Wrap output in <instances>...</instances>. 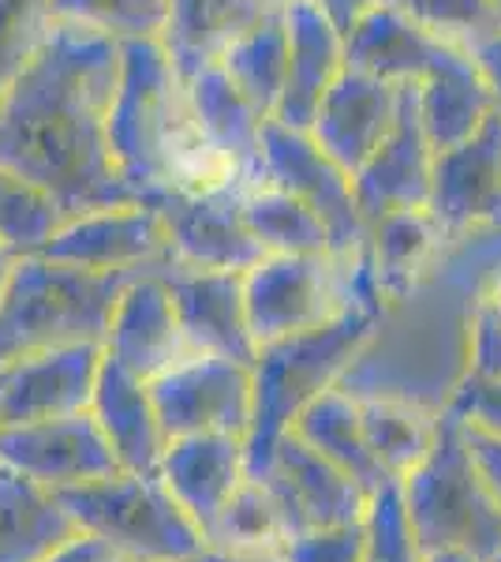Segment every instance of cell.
<instances>
[{
	"label": "cell",
	"instance_id": "1",
	"mask_svg": "<svg viewBox=\"0 0 501 562\" xmlns=\"http://www.w3.org/2000/svg\"><path fill=\"white\" fill-rule=\"evenodd\" d=\"M121 60V38L53 20L34 57L0 94V173L49 195L64 222L139 203L109 154Z\"/></svg>",
	"mask_w": 501,
	"mask_h": 562
},
{
	"label": "cell",
	"instance_id": "2",
	"mask_svg": "<svg viewBox=\"0 0 501 562\" xmlns=\"http://www.w3.org/2000/svg\"><path fill=\"white\" fill-rule=\"evenodd\" d=\"M147 270L98 274L42 256H23L0 296V368L60 346H105L121 293Z\"/></svg>",
	"mask_w": 501,
	"mask_h": 562
},
{
	"label": "cell",
	"instance_id": "3",
	"mask_svg": "<svg viewBox=\"0 0 501 562\" xmlns=\"http://www.w3.org/2000/svg\"><path fill=\"white\" fill-rule=\"evenodd\" d=\"M405 510L423 551L460 548L482 562L501 559V503L468 447L457 409H445L431 454L400 480Z\"/></svg>",
	"mask_w": 501,
	"mask_h": 562
},
{
	"label": "cell",
	"instance_id": "4",
	"mask_svg": "<svg viewBox=\"0 0 501 562\" xmlns=\"http://www.w3.org/2000/svg\"><path fill=\"white\" fill-rule=\"evenodd\" d=\"M378 315L344 312L318 330L293 334L259 346L254 357V420L248 431V476L259 473L273 454L277 439L293 428V420L318 394H326L344 379L352 360L360 357L375 334Z\"/></svg>",
	"mask_w": 501,
	"mask_h": 562
},
{
	"label": "cell",
	"instance_id": "5",
	"mask_svg": "<svg viewBox=\"0 0 501 562\" xmlns=\"http://www.w3.org/2000/svg\"><path fill=\"white\" fill-rule=\"evenodd\" d=\"M79 532L105 540L127 562H184L206 551V537L158 473H116L57 492Z\"/></svg>",
	"mask_w": 501,
	"mask_h": 562
},
{
	"label": "cell",
	"instance_id": "6",
	"mask_svg": "<svg viewBox=\"0 0 501 562\" xmlns=\"http://www.w3.org/2000/svg\"><path fill=\"white\" fill-rule=\"evenodd\" d=\"M150 397L169 439L184 435H236L248 442L254 420L251 364L209 352H187L150 379Z\"/></svg>",
	"mask_w": 501,
	"mask_h": 562
},
{
	"label": "cell",
	"instance_id": "7",
	"mask_svg": "<svg viewBox=\"0 0 501 562\" xmlns=\"http://www.w3.org/2000/svg\"><path fill=\"white\" fill-rule=\"evenodd\" d=\"M243 301L259 346L318 330L352 312L341 259L333 256H266L243 274Z\"/></svg>",
	"mask_w": 501,
	"mask_h": 562
},
{
	"label": "cell",
	"instance_id": "8",
	"mask_svg": "<svg viewBox=\"0 0 501 562\" xmlns=\"http://www.w3.org/2000/svg\"><path fill=\"white\" fill-rule=\"evenodd\" d=\"M262 161L273 184L293 192L299 203H307L322 217L326 233H330V256L349 259L367 244L371 225L363 222L360 203H355L352 173L311 139V132L288 128L281 121L262 124Z\"/></svg>",
	"mask_w": 501,
	"mask_h": 562
},
{
	"label": "cell",
	"instance_id": "9",
	"mask_svg": "<svg viewBox=\"0 0 501 562\" xmlns=\"http://www.w3.org/2000/svg\"><path fill=\"white\" fill-rule=\"evenodd\" d=\"M0 465L15 469L53 495L121 473V461L90 409L0 428Z\"/></svg>",
	"mask_w": 501,
	"mask_h": 562
},
{
	"label": "cell",
	"instance_id": "10",
	"mask_svg": "<svg viewBox=\"0 0 501 562\" xmlns=\"http://www.w3.org/2000/svg\"><path fill=\"white\" fill-rule=\"evenodd\" d=\"M31 256L98 270V274H124V270L153 274L172 262L166 217L147 203L71 217Z\"/></svg>",
	"mask_w": 501,
	"mask_h": 562
},
{
	"label": "cell",
	"instance_id": "11",
	"mask_svg": "<svg viewBox=\"0 0 501 562\" xmlns=\"http://www.w3.org/2000/svg\"><path fill=\"white\" fill-rule=\"evenodd\" d=\"M254 480H262L270 495L277 498L293 537L311 529H330V525L363 521L371 503V495L352 476H344L322 454H315L293 431L281 435Z\"/></svg>",
	"mask_w": 501,
	"mask_h": 562
},
{
	"label": "cell",
	"instance_id": "12",
	"mask_svg": "<svg viewBox=\"0 0 501 562\" xmlns=\"http://www.w3.org/2000/svg\"><path fill=\"white\" fill-rule=\"evenodd\" d=\"M355 203L367 225L382 222L394 211L431 203L434 184V143L426 135L423 109H419V83H400V109L389 135L382 139L375 158L352 177Z\"/></svg>",
	"mask_w": 501,
	"mask_h": 562
},
{
	"label": "cell",
	"instance_id": "13",
	"mask_svg": "<svg viewBox=\"0 0 501 562\" xmlns=\"http://www.w3.org/2000/svg\"><path fill=\"white\" fill-rule=\"evenodd\" d=\"M105 346H60L0 368V428L87 413Z\"/></svg>",
	"mask_w": 501,
	"mask_h": 562
},
{
	"label": "cell",
	"instance_id": "14",
	"mask_svg": "<svg viewBox=\"0 0 501 562\" xmlns=\"http://www.w3.org/2000/svg\"><path fill=\"white\" fill-rule=\"evenodd\" d=\"M169 285L172 307H177L180 330L191 352L229 357L240 364H254L259 341L248 323V301H243V274L236 270H195L172 259L161 267Z\"/></svg>",
	"mask_w": 501,
	"mask_h": 562
},
{
	"label": "cell",
	"instance_id": "15",
	"mask_svg": "<svg viewBox=\"0 0 501 562\" xmlns=\"http://www.w3.org/2000/svg\"><path fill=\"white\" fill-rule=\"evenodd\" d=\"M400 109V83L382 79L375 71H363L344 65L341 76L333 79L330 90L315 109L311 139L322 147L344 173H360L382 139L389 135Z\"/></svg>",
	"mask_w": 501,
	"mask_h": 562
},
{
	"label": "cell",
	"instance_id": "16",
	"mask_svg": "<svg viewBox=\"0 0 501 562\" xmlns=\"http://www.w3.org/2000/svg\"><path fill=\"white\" fill-rule=\"evenodd\" d=\"M243 199H184L158 195L153 211L166 217L169 251L177 262L195 270H236L248 274L270 256L243 222Z\"/></svg>",
	"mask_w": 501,
	"mask_h": 562
},
{
	"label": "cell",
	"instance_id": "17",
	"mask_svg": "<svg viewBox=\"0 0 501 562\" xmlns=\"http://www.w3.org/2000/svg\"><path fill=\"white\" fill-rule=\"evenodd\" d=\"M187 338L180 330L177 307L161 270L135 278L113 307V323L105 334V357L139 375L143 383L158 379L177 360L187 357Z\"/></svg>",
	"mask_w": 501,
	"mask_h": 562
},
{
	"label": "cell",
	"instance_id": "18",
	"mask_svg": "<svg viewBox=\"0 0 501 562\" xmlns=\"http://www.w3.org/2000/svg\"><path fill=\"white\" fill-rule=\"evenodd\" d=\"M161 484L184 506L198 532L214 529L236 487L248 480V442L236 435H184L169 439L158 465Z\"/></svg>",
	"mask_w": 501,
	"mask_h": 562
},
{
	"label": "cell",
	"instance_id": "19",
	"mask_svg": "<svg viewBox=\"0 0 501 562\" xmlns=\"http://www.w3.org/2000/svg\"><path fill=\"white\" fill-rule=\"evenodd\" d=\"M288 83L273 121L288 128H311L315 109L344 71V34L318 0H288Z\"/></svg>",
	"mask_w": 501,
	"mask_h": 562
},
{
	"label": "cell",
	"instance_id": "20",
	"mask_svg": "<svg viewBox=\"0 0 501 562\" xmlns=\"http://www.w3.org/2000/svg\"><path fill=\"white\" fill-rule=\"evenodd\" d=\"M285 4L281 0H169V15L158 38L172 68L191 83L198 71L221 65V57L243 34Z\"/></svg>",
	"mask_w": 501,
	"mask_h": 562
},
{
	"label": "cell",
	"instance_id": "21",
	"mask_svg": "<svg viewBox=\"0 0 501 562\" xmlns=\"http://www.w3.org/2000/svg\"><path fill=\"white\" fill-rule=\"evenodd\" d=\"M90 413L102 424L124 473H158L169 435L161 428L158 409H153L150 383H143L139 375L121 368L113 357H102Z\"/></svg>",
	"mask_w": 501,
	"mask_h": 562
},
{
	"label": "cell",
	"instance_id": "22",
	"mask_svg": "<svg viewBox=\"0 0 501 562\" xmlns=\"http://www.w3.org/2000/svg\"><path fill=\"white\" fill-rule=\"evenodd\" d=\"M71 537H79V525L60 498L0 465V562H45Z\"/></svg>",
	"mask_w": 501,
	"mask_h": 562
},
{
	"label": "cell",
	"instance_id": "23",
	"mask_svg": "<svg viewBox=\"0 0 501 562\" xmlns=\"http://www.w3.org/2000/svg\"><path fill=\"white\" fill-rule=\"evenodd\" d=\"M296 439H304L315 454H322L330 465L341 469L344 476H352L367 495H375L386 484L378 458L367 447V431H363V413L360 397L349 394L344 386H330L326 394H318L311 405L293 420Z\"/></svg>",
	"mask_w": 501,
	"mask_h": 562
},
{
	"label": "cell",
	"instance_id": "24",
	"mask_svg": "<svg viewBox=\"0 0 501 562\" xmlns=\"http://www.w3.org/2000/svg\"><path fill=\"white\" fill-rule=\"evenodd\" d=\"M445 244H449V233L439 225L431 206L394 211L371 225L367 251H371V262H375V274H378L386 304L412 293L419 281L426 278V270L434 267V259L442 256Z\"/></svg>",
	"mask_w": 501,
	"mask_h": 562
},
{
	"label": "cell",
	"instance_id": "25",
	"mask_svg": "<svg viewBox=\"0 0 501 562\" xmlns=\"http://www.w3.org/2000/svg\"><path fill=\"white\" fill-rule=\"evenodd\" d=\"M360 413L371 454L378 458L389 480H405L439 439L442 413H431L423 405L400 402V397H360Z\"/></svg>",
	"mask_w": 501,
	"mask_h": 562
},
{
	"label": "cell",
	"instance_id": "26",
	"mask_svg": "<svg viewBox=\"0 0 501 562\" xmlns=\"http://www.w3.org/2000/svg\"><path fill=\"white\" fill-rule=\"evenodd\" d=\"M221 71L232 79V87L251 102L259 116L277 113L281 94L288 83V26H285V8H277L266 15L254 31L243 34L221 57Z\"/></svg>",
	"mask_w": 501,
	"mask_h": 562
},
{
	"label": "cell",
	"instance_id": "27",
	"mask_svg": "<svg viewBox=\"0 0 501 562\" xmlns=\"http://www.w3.org/2000/svg\"><path fill=\"white\" fill-rule=\"evenodd\" d=\"M240 211L270 256H330V233L322 217L273 180L243 195Z\"/></svg>",
	"mask_w": 501,
	"mask_h": 562
},
{
	"label": "cell",
	"instance_id": "28",
	"mask_svg": "<svg viewBox=\"0 0 501 562\" xmlns=\"http://www.w3.org/2000/svg\"><path fill=\"white\" fill-rule=\"evenodd\" d=\"M288 537L293 532H288L277 498L262 480L248 476L236 487L214 529L206 532V548L232 551V555H281Z\"/></svg>",
	"mask_w": 501,
	"mask_h": 562
},
{
	"label": "cell",
	"instance_id": "29",
	"mask_svg": "<svg viewBox=\"0 0 501 562\" xmlns=\"http://www.w3.org/2000/svg\"><path fill=\"white\" fill-rule=\"evenodd\" d=\"M53 20L83 23L113 38H158L169 0H53Z\"/></svg>",
	"mask_w": 501,
	"mask_h": 562
},
{
	"label": "cell",
	"instance_id": "30",
	"mask_svg": "<svg viewBox=\"0 0 501 562\" xmlns=\"http://www.w3.org/2000/svg\"><path fill=\"white\" fill-rule=\"evenodd\" d=\"M363 529H367V555H363V562H423V548L415 543L412 521H408L405 510L400 480H386L371 495Z\"/></svg>",
	"mask_w": 501,
	"mask_h": 562
},
{
	"label": "cell",
	"instance_id": "31",
	"mask_svg": "<svg viewBox=\"0 0 501 562\" xmlns=\"http://www.w3.org/2000/svg\"><path fill=\"white\" fill-rule=\"evenodd\" d=\"M53 0H0V94L53 26Z\"/></svg>",
	"mask_w": 501,
	"mask_h": 562
},
{
	"label": "cell",
	"instance_id": "32",
	"mask_svg": "<svg viewBox=\"0 0 501 562\" xmlns=\"http://www.w3.org/2000/svg\"><path fill=\"white\" fill-rule=\"evenodd\" d=\"M363 555H367V529H363V521L296 532L281 548L285 562H363Z\"/></svg>",
	"mask_w": 501,
	"mask_h": 562
},
{
	"label": "cell",
	"instance_id": "33",
	"mask_svg": "<svg viewBox=\"0 0 501 562\" xmlns=\"http://www.w3.org/2000/svg\"><path fill=\"white\" fill-rule=\"evenodd\" d=\"M468 375L482 383H501V307L490 296H482L471 312Z\"/></svg>",
	"mask_w": 501,
	"mask_h": 562
},
{
	"label": "cell",
	"instance_id": "34",
	"mask_svg": "<svg viewBox=\"0 0 501 562\" xmlns=\"http://www.w3.org/2000/svg\"><path fill=\"white\" fill-rule=\"evenodd\" d=\"M449 409H457L464 416V424L501 439V383H482V379L468 375Z\"/></svg>",
	"mask_w": 501,
	"mask_h": 562
},
{
	"label": "cell",
	"instance_id": "35",
	"mask_svg": "<svg viewBox=\"0 0 501 562\" xmlns=\"http://www.w3.org/2000/svg\"><path fill=\"white\" fill-rule=\"evenodd\" d=\"M45 562H127V559L121 551L109 548L105 540L90 537V532H79V537H71L68 543H60Z\"/></svg>",
	"mask_w": 501,
	"mask_h": 562
},
{
	"label": "cell",
	"instance_id": "36",
	"mask_svg": "<svg viewBox=\"0 0 501 562\" xmlns=\"http://www.w3.org/2000/svg\"><path fill=\"white\" fill-rule=\"evenodd\" d=\"M460 420H464V416H460ZM464 431H468V447H471V454H476V461H479L482 476L490 480V487H494V495L501 503V439H498V435H487V431L471 428V424H464Z\"/></svg>",
	"mask_w": 501,
	"mask_h": 562
},
{
	"label": "cell",
	"instance_id": "37",
	"mask_svg": "<svg viewBox=\"0 0 501 562\" xmlns=\"http://www.w3.org/2000/svg\"><path fill=\"white\" fill-rule=\"evenodd\" d=\"M318 4L326 8V15H330L337 26H341V34H349L371 8L382 4V0H318Z\"/></svg>",
	"mask_w": 501,
	"mask_h": 562
},
{
	"label": "cell",
	"instance_id": "38",
	"mask_svg": "<svg viewBox=\"0 0 501 562\" xmlns=\"http://www.w3.org/2000/svg\"><path fill=\"white\" fill-rule=\"evenodd\" d=\"M203 562H285L281 555H232V551H203Z\"/></svg>",
	"mask_w": 501,
	"mask_h": 562
},
{
	"label": "cell",
	"instance_id": "39",
	"mask_svg": "<svg viewBox=\"0 0 501 562\" xmlns=\"http://www.w3.org/2000/svg\"><path fill=\"white\" fill-rule=\"evenodd\" d=\"M23 256L15 248H8L4 240H0V296H4V289H8V281H12V270H15V262H20Z\"/></svg>",
	"mask_w": 501,
	"mask_h": 562
},
{
	"label": "cell",
	"instance_id": "40",
	"mask_svg": "<svg viewBox=\"0 0 501 562\" xmlns=\"http://www.w3.org/2000/svg\"><path fill=\"white\" fill-rule=\"evenodd\" d=\"M423 562H482V559L460 548H442V551H423Z\"/></svg>",
	"mask_w": 501,
	"mask_h": 562
},
{
	"label": "cell",
	"instance_id": "41",
	"mask_svg": "<svg viewBox=\"0 0 501 562\" xmlns=\"http://www.w3.org/2000/svg\"><path fill=\"white\" fill-rule=\"evenodd\" d=\"M184 562H203V555H195V559H184Z\"/></svg>",
	"mask_w": 501,
	"mask_h": 562
},
{
	"label": "cell",
	"instance_id": "42",
	"mask_svg": "<svg viewBox=\"0 0 501 562\" xmlns=\"http://www.w3.org/2000/svg\"><path fill=\"white\" fill-rule=\"evenodd\" d=\"M281 4H285V0H281Z\"/></svg>",
	"mask_w": 501,
	"mask_h": 562
},
{
	"label": "cell",
	"instance_id": "43",
	"mask_svg": "<svg viewBox=\"0 0 501 562\" xmlns=\"http://www.w3.org/2000/svg\"><path fill=\"white\" fill-rule=\"evenodd\" d=\"M498 562H501V559H498Z\"/></svg>",
	"mask_w": 501,
	"mask_h": 562
}]
</instances>
